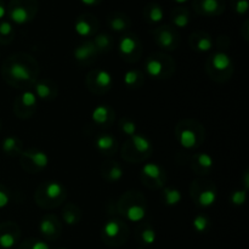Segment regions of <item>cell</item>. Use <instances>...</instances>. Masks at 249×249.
Listing matches in <instances>:
<instances>
[{
    "instance_id": "cell-25",
    "label": "cell",
    "mask_w": 249,
    "mask_h": 249,
    "mask_svg": "<svg viewBox=\"0 0 249 249\" xmlns=\"http://www.w3.org/2000/svg\"><path fill=\"white\" fill-rule=\"evenodd\" d=\"M94 146L99 153L105 157H112L119 150L118 140L113 135L107 133L99 134L94 140Z\"/></svg>"
},
{
    "instance_id": "cell-4",
    "label": "cell",
    "mask_w": 249,
    "mask_h": 249,
    "mask_svg": "<svg viewBox=\"0 0 249 249\" xmlns=\"http://www.w3.org/2000/svg\"><path fill=\"white\" fill-rule=\"evenodd\" d=\"M34 202L36 206L45 211L62 207L67 199V190L60 181L49 180L39 185L34 191Z\"/></svg>"
},
{
    "instance_id": "cell-51",
    "label": "cell",
    "mask_w": 249,
    "mask_h": 249,
    "mask_svg": "<svg viewBox=\"0 0 249 249\" xmlns=\"http://www.w3.org/2000/svg\"><path fill=\"white\" fill-rule=\"evenodd\" d=\"M57 249H68V248H65V247H61V248H57Z\"/></svg>"
},
{
    "instance_id": "cell-6",
    "label": "cell",
    "mask_w": 249,
    "mask_h": 249,
    "mask_svg": "<svg viewBox=\"0 0 249 249\" xmlns=\"http://www.w3.org/2000/svg\"><path fill=\"white\" fill-rule=\"evenodd\" d=\"M204 68H206V73L209 79L223 84L232 78L233 72H235V63H233L232 57L226 51L219 50L209 55Z\"/></svg>"
},
{
    "instance_id": "cell-14",
    "label": "cell",
    "mask_w": 249,
    "mask_h": 249,
    "mask_svg": "<svg viewBox=\"0 0 249 249\" xmlns=\"http://www.w3.org/2000/svg\"><path fill=\"white\" fill-rule=\"evenodd\" d=\"M19 163L24 172L29 174H36L48 168L50 158L48 153L44 152L43 150L31 147L23 150L22 155L19 156Z\"/></svg>"
},
{
    "instance_id": "cell-5",
    "label": "cell",
    "mask_w": 249,
    "mask_h": 249,
    "mask_svg": "<svg viewBox=\"0 0 249 249\" xmlns=\"http://www.w3.org/2000/svg\"><path fill=\"white\" fill-rule=\"evenodd\" d=\"M153 153V142L145 134L136 133L125 140L121 147V157L125 162L138 163L145 162Z\"/></svg>"
},
{
    "instance_id": "cell-1",
    "label": "cell",
    "mask_w": 249,
    "mask_h": 249,
    "mask_svg": "<svg viewBox=\"0 0 249 249\" xmlns=\"http://www.w3.org/2000/svg\"><path fill=\"white\" fill-rule=\"evenodd\" d=\"M40 65L33 55L28 53H16L10 55L1 65V77L6 84L15 89H32L39 79Z\"/></svg>"
},
{
    "instance_id": "cell-20",
    "label": "cell",
    "mask_w": 249,
    "mask_h": 249,
    "mask_svg": "<svg viewBox=\"0 0 249 249\" xmlns=\"http://www.w3.org/2000/svg\"><path fill=\"white\" fill-rule=\"evenodd\" d=\"M32 90L38 101L40 100V101L50 102L57 99L58 96V85L49 78H43V79L39 78L32 87Z\"/></svg>"
},
{
    "instance_id": "cell-35",
    "label": "cell",
    "mask_w": 249,
    "mask_h": 249,
    "mask_svg": "<svg viewBox=\"0 0 249 249\" xmlns=\"http://www.w3.org/2000/svg\"><path fill=\"white\" fill-rule=\"evenodd\" d=\"M170 19H172L173 27L185 29L190 24L189 10L185 9V7H177V9L173 10L172 15H170Z\"/></svg>"
},
{
    "instance_id": "cell-8",
    "label": "cell",
    "mask_w": 249,
    "mask_h": 249,
    "mask_svg": "<svg viewBox=\"0 0 249 249\" xmlns=\"http://www.w3.org/2000/svg\"><path fill=\"white\" fill-rule=\"evenodd\" d=\"M190 197L197 208H211L218 201V189L212 180L197 178L190 185Z\"/></svg>"
},
{
    "instance_id": "cell-48",
    "label": "cell",
    "mask_w": 249,
    "mask_h": 249,
    "mask_svg": "<svg viewBox=\"0 0 249 249\" xmlns=\"http://www.w3.org/2000/svg\"><path fill=\"white\" fill-rule=\"evenodd\" d=\"M173 1L177 2V4L181 5V4H185V2H187V1H189V0H173Z\"/></svg>"
},
{
    "instance_id": "cell-37",
    "label": "cell",
    "mask_w": 249,
    "mask_h": 249,
    "mask_svg": "<svg viewBox=\"0 0 249 249\" xmlns=\"http://www.w3.org/2000/svg\"><path fill=\"white\" fill-rule=\"evenodd\" d=\"M15 39L14 24L10 21H0V45H10Z\"/></svg>"
},
{
    "instance_id": "cell-17",
    "label": "cell",
    "mask_w": 249,
    "mask_h": 249,
    "mask_svg": "<svg viewBox=\"0 0 249 249\" xmlns=\"http://www.w3.org/2000/svg\"><path fill=\"white\" fill-rule=\"evenodd\" d=\"M38 229L44 241L55 242L62 235V221L55 214H45L39 221Z\"/></svg>"
},
{
    "instance_id": "cell-2",
    "label": "cell",
    "mask_w": 249,
    "mask_h": 249,
    "mask_svg": "<svg viewBox=\"0 0 249 249\" xmlns=\"http://www.w3.org/2000/svg\"><path fill=\"white\" fill-rule=\"evenodd\" d=\"M117 212L124 221L140 224L147 215V199L139 190H128L117 201Z\"/></svg>"
},
{
    "instance_id": "cell-33",
    "label": "cell",
    "mask_w": 249,
    "mask_h": 249,
    "mask_svg": "<svg viewBox=\"0 0 249 249\" xmlns=\"http://www.w3.org/2000/svg\"><path fill=\"white\" fill-rule=\"evenodd\" d=\"M142 16L146 23L158 24L164 18V11H163V7L158 5L157 2H151L143 9Z\"/></svg>"
},
{
    "instance_id": "cell-34",
    "label": "cell",
    "mask_w": 249,
    "mask_h": 249,
    "mask_svg": "<svg viewBox=\"0 0 249 249\" xmlns=\"http://www.w3.org/2000/svg\"><path fill=\"white\" fill-rule=\"evenodd\" d=\"M160 194V198H162L163 203L167 207H175L182 201V194L179 189L174 186H167L165 185L162 190Z\"/></svg>"
},
{
    "instance_id": "cell-24",
    "label": "cell",
    "mask_w": 249,
    "mask_h": 249,
    "mask_svg": "<svg viewBox=\"0 0 249 249\" xmlns=\"http://www.w3.org/2000/svg\"><path fill=\"white\" fill-rule=\"evenodd\" d=\"M192 6L202 16H219L225 11V0H194Z\"/></svg>"
},
{
    "instance_id": "cell-47",
    "label": "cell",
    "mask_w": 249,
    "mask_h": 249,
    "mask_svg": "<svg viewBox=\"0 0 249 249\" xmlns=\"http://www.w3.org/2000/svg\"><path fill=\"white\" fill-rule=\"evenodd\" d=\"M5 16H6V7H5L2 0H0V21H2Z\"/></svg>"
},
{
    "instance_id": "cell-11",
    "label": "cell",
    "mask_w": 249,
    "mask_h": 249,
    "mask_svg": "<svg viewBox=\"0 0 249 249\" xmlns=\"http://www.w3.org/2000/svg\"><path fill=\"white\" fill-rule=\"evenodd\" d=\"M113 75L109 71L102 68H95L90 71L85 77V87L91 94L101 95L107 94L113 88Z\"/></svg>"
},
{
    "instance_id": "cell-40",
    "label": "cell",
    "mask_w": 249,
    "mask_h": 249,
    "mask_svg": "<svg viewBox=\"0 0 249 249\" xmlns=\"http://www.w3.org/2000/svg\"><path fill=\"white\" fill-rule=\"evenodd\" d=\"M17 249H50V246L41 238L29 237L19 243Z\"/></svg>"
},
{
    "instance_id": "cell-22",
    "label": "cell",
    "mask_w": 249,
    "mask_h": 249,
    "mask_svg": "<svg viewBox=\"0 0 249 249\" xmlns=\"http://www.w3.org/2000/svg\"><path fill=\"white\" fill-rule=\"evenodd\" d=\"M91 121L97 128L108 129L116 121V112L109 105H97L91 112Z\"/></svg>"
},
{
    "instance_id": "cell-23",
    "label": "cell",
    "mask_w": 249,
    "mask_h": 249,
    "mask_svg": "<svg viewBox=\"0 0 249 249\" xmlns=\"http://www.w3.org/2000/svg\"><path fill=\"white\" fill-rule=\"evenodd\" d=\"M74 31L82 38H91L99 31V21L94 15H80L74 22Z\"/></svg>"
},
{
    "instance_id": "cell-15",
    "label": "cell",
    "mask_w": 249,
    "mask_h": 249,
    "mask_svg": "<svg viewBox=\"0 0 249 249\" xmlns=\"http://www.w3.org/2000/svg\"><path fill=\"white\" fill-rule=\"evenodd\" d=\"M38 109V99L34 95L33 90H23L18 96L15 99L12 105V112L18 119L32 118Z\"/></svg>"
},
{
    "instance_id": "cell-21",
    "label": "cell",
    "mask_w": 249,
    "mask_h": 249,
    "mask_svg": "<svg viewBox=\"0 0 249 249\" xmlns=\"http://www.w3.org/2000/svg\"><path fill=\"white\" fill-rule=\"evenodd\" d=\"M190 168L199 178H204L212 173L214 168V160L209 153L197 152L189 160Z\"/></svg>"
},
{
    "instance_id": "cell-41",
    "label": "cell",
    "mask_w": 249,
    "mask_h": 249,
    "mask_svg": "<svg viewBox=\"0 0 249 249\" xmlns=\"http://www.w3.org/2000/svg\"><path fill=\"white\" fill-rule=\"evenodd\" d=\"M247 192H248L247 190L245 189L233 190V191L230 194V196H229V201H230V203L235 207L245 206V203L247 202V198H248Z\"/></svg>"
},
{
    "instance_id": "cell-49",
    "label": "cell",
    "mask_w": 249,
    "mask_h": 249,
    "mask_svg": "<svg viewBox=\"0 0 249 249\" xmlns=\"http://www.w3.org/2000/svg\"><path fill=\"white\" fill-rule=\"evenodd\" d=\"M1 128H2V123H1V121H0V130H1Z\"/></svg>"
},
{
    "instance_id": "cell-31",
    "label": "cell",
    "mask_w": 249,
    "mask_h": 249,
    "mask_svg": "<svg viewBox=\"0 0 249 249\" xmlns=\"http://www.w3.org/2000/svg\"><path fill=\"white\" fill-rule=\"evenodd\" d=\"M107 24L109 29L116 33H125L131 27V21L123 12H112L107 17Z\"/></svg>"
},
{
    "instance_id": "cell-7",
    "label": "cell",
    "mask_w": 249,
    "mask_h": 249,
    "mask_svg": "<svg viewBox=\"0 0 249 249\" xmlns=\"http://www.w3.org/2000/svg\"><path fill=\"white\" fill-rule=\"evenodd\" d=\"M177 63L167 53H153L146 58L143 73L156 80H167L175 74Z\"/></svg>"
},
{
    "instance_id": "cell-13",
    "label": "cell",
    "mask_w": 249,
    "mask_h": 249,
    "mask_svg": "<svg viewBox=\"0 0 249 249\" xmlns=\"http://www.w3.org/2000/svg\"><path fill=\"white\" fill-rule=\"evenodd\" d=\"M118 53L126 63H136L141 60L143 53L142 43L135 33H124L119 39Z\"/></svg>"
},
{
    "instance_id": "cell-18",
    "label": "cell",
    "mask_w": 249,
    "mask_h": 249,
    "mask_svg": "<svg viewBox=\"0 0 249 249\" xmlns=\"http://www.w3.org/2000/svg\"><path fill=\"white\" fill-rule=\"evenodd\" d=\"M22 230L18 224L14 221H4L0 223V248L12 249L18 245L21 240Z\"/></svg>"
},
{
    "instance_id": "cell-39",
    "label": "cell",
    "mask_w": 249,
    "mask_h": 249,
    "mask_svg": "<svg viewBox=\"0 0 249 249\" xmlns=\"http://www.w3.org/2000/svg\"><path fill=\"white\" fill-rule=\"evenodd\" d=\"M118 129L122 134H124L128 138H130V136L135 135L138 133V125H136L135 121H133L129 117H123V118L119 119Z\"/></svg>"
},
{
    "instance_id": "cell-10",
    "label": "cell",
    "mask_w": 249,
    "mask_h": 249,
    "mask_svg": "<svg viewBox=\"0 0 249 249\" xmlns=\"http://www.w3.org/2000/svg\"><path fill=\"white\" fill-rule=\"evenodd\" d=\"M38 12L36 0H11L6 9V15L10 22L15 24H26L36 17Z\"/></svg>"
},
{
    "instance_id": "cell-50",
    "label": "cell",
    "mask_w": 249,
    "mask_h": 249,
    "mask_svg": "<svg viewBox=\"0 0 249 249\" xmlns=\"http://www.w3.org/2000/svg\"><path fill=\"white\" fill-rule=\"evenodd\" d=\"M136 249H146V248H143V247H139V248H136Z\"/></svg>"
},
{
    "instance_id": "cell-27",
    "label": "cell",
    "mask_w": 249,
    "mask_h": 249,
    "mask_svg": "<svg viewBox=\"0 0 249 249\" xmlns=\"http://www.w3.org/2000/svg\"><path fill=\"white\" fill-rule=\"evenodd\" d=\"M100 174L108 184H117L123 179L124 169L117 160H107L100 167Z\"/></svg>"
},
{
    "instance_id": "cell-16",
    "label": "cell",
    "mask_w": 249,
    "mask_h": 249,
    "mask_svg": "<svg viewBox=\"0 0 249 249\" xmlns=\"http://www.w3.org/2000/svg\"><path fill=\"white\" fill-rule=\"evenodd\" d=\"M153 39L163 51L172 53L180 45V36L177 29L169 24H162L153 31Z\"/></svg>"
},
{
    "instance_id": "cell-44",
    "label": "cell",
    "mask_w": 249,
    "mask_h": 249,
    "mask_svg": "<svg viewBox=\"0 0 249 249\" xmlns=\"http://www.w3.org/2000/svg\"><path fill=\"white\" fill-rule=\"evenodd\" d=\"M241 182H242V189L245 190H249V169H246L245 172H243L242 174V178H241Z\"/></svg>"
},
{
    "instance_id": "cell-3",
    "label": "cell",
    "mask_w": 249,
    "mask_h": 249,
    "mask_svg": "<svg viewBox=\"0 0 249 249\" xmlns=\"http://www.w3.org/2000/svg\"><path fill=\"white\" fill-rule=\"evenodd\" d=\"M174 135L179 145L187 151L197 150L206 139V129L203 124L194 118L181 119L174 128Z\"/></svg>"
},
{
    "instance_id": "cell-38",
    "label": "cell",
    "mask_w": 249,
    "mask_h": 249,
    "mask_svg": "<svg viewBox=\"0 0 249 249\" xmlns=\"http://www.w3.org/2000/svg\"><path fill=\"white\" fill-rule=\"evenodd\" d=\"M192 228L199 235L207 233L212 228V220L208 215L206 214H198L192 220Z\"/></svg>"
},
{
    "instance_id": "cell-30",
    "label": "cell",
    "mask_w": 249,
    "mask_h": 249,
    "mask_svg": "<svg viewBox=\"0 0 249 249\" xmlns=\"http://www.w3.org/2000/svg\"><path fill=\"white\" fill-rule=\"evenodd\" d=\"M24 150L23 141L16 135H9L2 139L1 151L7 157H19Z\"/></svg>"
},
{
    "instance_id": "cell-43",
    "label": "cell",
    "mask_w": 249,
    "mask_h": 249,
    "mask_svg": "<svg viewBox=\"0 0 249 249\" xmlns=\"http://www.w3.org/2000/svg\"><path fill=\"white\" fill-rule=\"evenodd\" d=\"M248 0H232V9L237 15H246L248 11Z\"/></svg>"
},
{
    "instance_id": "cell-42",
    "label": "cell",
    "mask_w": 249,
    "mask_h": 249,
    "mask_svg": "<svg viewBox=\"0 0 249 249\" xmlns=\"http://www.w3.org/2000/svg\"><path fill=\"white\" fill-rule=\"evenodd\" d=\"M11 201V191L5 185L0 184V209L6 208Z\"/></svg>"
},
{
    "instance_id": "cell-19",
    "label": "cell",
    "mask_w": 249,
    "mask_h": 249,
    "mask_svg": "<svg viewBox=\"0 0 249 249\" xmlns=\"http://www.w3.org/2000/svg\"><path fill=\"white\" fill-rule=\"evenodd\" d=\"M99 57L96 48L90 39L78 44L73 50V58L80 66H91L96 62Z\"/></svg>"
},
{
    "instance_id": "cell-12",
    "label": "cell",
    "mask_w": 249,
    "mask_h": 249,
    "mask_svg": "<svg viewBox=\"0 0 249 249\" xmlns=\"http://www.w3.org/2000/svg\"><path fill=\"white\" fill-rule=\"evenodd\" d=\"M140 180L148 190H162L168 182L167 170L158 163L148 162L141 168Z\"/></svg>"
},
{
    "instance_id": "cell-36",
    "label": "cell",
    "mask_w": 249,
    "mask_h": 249,
    "mask_svg": "<svg viewBox=\"0 0 249 249\" xmlns=\"http://www.w3.org/2000/svg\"><path fill=\"white\" fill-rule=\"evenodd\" d=\"M92 43H94L99 55H101V53H107L112 50L114 41L108 33H97L96 36H94Z\"/></svg>"
},
{
    "instance_id": "cell-45",
    "label": "cell",
    "mask_w": 249,
    "mask_h": 249,
    "mask_svg": "<svg viewBox=\"0 0 249 249\" xmlns=\"http://www.w3.org/2000/svg\"><path fill=\"white\" fill-rule=\"evenodd\" d=\"M241 36H242V38L245 39L246 41H248L249 39V22L246 21L245 23H243V26L241 27V31H240Z\"/></svg>"
},
{
    "instance_id": "cell-29",
    "label": "cell",
    "mask_w": 249,
    "mask_h": 249,
    "mask_svg": "<svg viewBox=\"0 0 249 249\" xmlns=\"http://www.w3.org/2000/svg\"><path fill=\"white\" fill-rule=\"evenodd\" d=\"M61 218L67 226H77L82 221L83 212L75 203L67 202L61 209Z\"/></svg>"
},
{
    "instance_id": "cell-28",
    "label": "cell",
    "mask_w": 249,
    "mask_h": 249,
    "mask_svg": "<svg viewBox=\"0 0 249 249\" xmlns=\"http://www.w3.org/2000/svg\"><path fill=\"white\" fill-rule=\"evenodd\" d=\"M134 236H135V240L141 247H148V246L155 245L156 241H157V231L153 228L152 224L150 223H142L139 224L136 226L135 231H134Z\"/></svg>"
},
{
    "instance_id": "cell-32",
    "label": "cell",
    "mask_w": 249,
    "mask_h": 249,
    "mask_svg": "<svg viewBox=\"0 0 249 249\" xmlns=\"http://www.w3.org/2000/svg\"><path fill=\"white\" fill-rule=\"evenodd\" d=\"M123 83L130 90L141 89L145 84V73L138 68L128 70L123 75Z\"/></svg>"
},
{
    "instance_id": "cell-52",
    "label": "cell",
    "mask_w": 249,
    "mask_h": 249,
    "mask_svg": "<svg viewBox=\"0 0 249 249\" xmlns=\"http://www.w3.org/2000/svg\"><path fill=\"white\" fill-rule=\"evenodd\" d=\"M0 58H1V53H0Z\"/></svg>"
},
{
    "instance_id": "cell-9",
    "label": "cell",
    "mask_w": 249,
    "mask_h": 249,
    "mask_svg": "<svg viewBox=\"0 0 249 249\" xmlns=\"http://www.w3.org/2000/svg\"><path fill=\"white\" fill-rule=\"evenodd\" d=\"M130 237V229L122 218H111L102 225L101 240L107 247L119 248Z\"/></svg>"
},
{
    "instance_id": "cell-26",
    "label": "cell",
    "mask_w": 249,
    "mask_h": 249,
    "mask_svg": "<svg viewBox=\"0 0 249 249\" xmlns=\"http://www.w3.org/2000/svg\"><path fill=\"white\" fill-rule=\"evenodd\" d=\"M189 45L196 53H206L214 48V41L207 32L195 31L189 36Z\"/></svg>"
},
{
    "instance_id": "cell-46",
    "label": "cell",
    "mask_w": 249,
    "mask_h": 249,
    "mask_svg": "<svg viewBox=\"0 0 249 249\" xmlns=\"http://www.w3.org/2000/svg\"><path fill=\"white\" fill-rule=\"evenodd\" d=\"M79 1L82 2L83 5H85V6H96V5H99L102 0H79Z\"/></svg>"
}]
</instances>
